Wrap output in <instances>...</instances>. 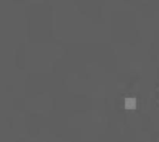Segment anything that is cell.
I'll list each match as a JSON object with an SVG mask.
<instances>
[{
  "label": "cell",
  "instance_id": "cell-1",
  "mask_svg": "<svg viewBox=\"0 0 159 142\" xmlns=\"http://www.w3.org/2000/svg\"><path fill=\"white\" fill-rule=\"evenodd\" d=\"M137 107V101L134 98H126L125 99V108L126 110H134Z\"/></svg>",
  "mask_w": 159,
  "mask_h": 142
}]
</instances>
